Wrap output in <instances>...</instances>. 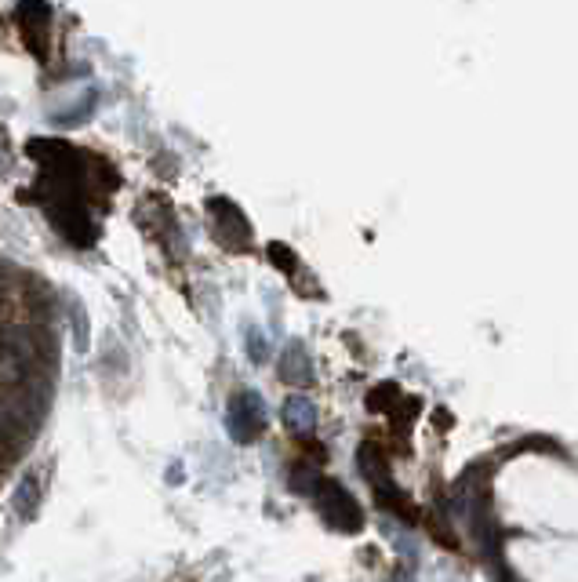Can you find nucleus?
Returning <instances> with one entry per match:
<instances>
[{
  "instance_id": "nucleus-1",
  "label": "nucleus",
  "mask_w": 578,
  "mask_h": 582,
  "mask_svg": "<svg viewBox=\"0 0 578 582\" xmlns=\"http://www.w3.org/2000/svg\"><path fill=\"white\" fill-rule=\"evenodd\" d=\"M44 211H48V219L55 222V230H59L70 244H77V248H88V244H95V237H99L95 219L88 215L84 197H62V201H48L44 204Z\"/></svg>"
},
{
  "instance_id": "nucleus-2",
  "label": "nucleus",
  "mask_w": 578,
  "mask_h": 582,
  "mask_svg": "<svg viewBox=\"0 0 578 582\" xmlns=\"http://www.w3.org/2000/svg\"><path fill=\"white\" fill-rule=\"evenodd\" d=\"M313 499H317L320 517H324L331 528H339V532H360V528H364V513H360L357 499H353L339 481H324V477H320Z\"/></svg>"
},
{
  "instance_id": "nucleus-3",
  "label": "nucleus",
  "mask_w": 578,
  "mask_h": 582,
  "mask_svg": "<svg viewBox=\"0 0 578 582\" xmlns=\"http://www.w3.org/2000/svg\"><path fill=\"white\" fill-rule=\"evenodd\" d=\"M226 426H230L233 441L251 444L255 437H262L266 430V404L255 390H240L226 404Z\"/></svg>"
},
{
  "instance_id": "nucleus-4",
  "label": "nucleus",
  "mask_w": 578,
  "mask_h": 582,
  "mask_svg": "<svg viewBox=\"0 0 578 582\" xmlns=\"http://www.w3.org/2000/svg\"><path fill=\"white\" fill-rule=\"evenodd\" d=\"M208 211H211V219H215V226H219L215 237H219L226 248L230 251H248L251 248V222H248V215H244V211L230 201V197H211Z\"/></svg>"
},
{
  "instance_id": "nucleus-5",
  "label": "nucleus",
  "mask_w": 578,
  "mask_h": 582,
  "mask_svg": "<svg viewBox=\"0 0 578 582\" xmlns=\"http://www.w3.org/2000/svg\"><path fill=\"white\" fill-rule=\"evenodd\" d=\"M15 22H19L26 48H30L37 59H44V55H48V22H51L48 4H40V0H26V4L15 8Z\"/></svg>"
},
{
  "instance_id": "nucleus-6",
  "label": "nucleus",
  "mask_w": 578,
  "mask_h": 582,
  "mask_svg": "<svg viewBox=\"0 0 578 582\" xmlns=\"http://www.w3.org/2000/svg\"><path fill=\"white\" fill-rule=\"evenodd\" d=\"M40 502H44V477H40V470H30L19 481V492H15V499H11V506H15V517H19V521H33V517H37V510H40Z\"/></svg>"
},
{
  "instance_id": "nucleus-7",
  "label": "nucleus",
  "mask_w": 578,
  "mask_h": 582,
  "mask_svg": "<svg viewBox=\"0 0 578 582\" xmlns=\"http://www.w3.org/2000/svg\"><path fill=\"white\" fill-rule=\"evenodd\" d=\"M280 379L291 382V386H306L313 379V361L302 342H291L288 350L280 353Z\"/></svg>"
},
{
  "instance_id": "nucleus-8",
  "label": "nucleus",
  "mask_w": 578,
  "mask_h": 582,
  "mask_svg": "<svg viewBox=\"0 0 578 582\" xmlns=\"http://www.w3.org/2000/svg\"><path fill=\"white\" fill-rule=\"evenodd\" d=\"M284 426H288L291 433H299V437H309L313 426H317V408H313V401L302 397V393L288 397V401H284Z\"/></svg>"
},
{
  "instance_id": "nucleus-9",
  "label": "nucleus",
  "mask_w": 578,
  "mask_h": 582,
  "mask_svg": "<svg viewBox=\"0 0 578 582\" xmlns=\"http://www.w3.org/2000/svg\"><path fill=\"white\" fill-rule=\"evenodd\" d=\"M22 437H30V430L22 426L19 419H15V412H11V404L0 397V455L15 452L22 444Z\"/></svg>"
},
{
  "instance_id": "nucleus-10",
  "label": "nucleus",
  "mask_w": 578,
  "mask_h": 582,
  "mask_svg": "<svg viewBox=\"0 0 578 582\" xmlns=\"http://www.w3.org/2000/svg\"><path fill=\"white\" fill-rule=\"evenodd\" d=\"M288 484H291V492H295V495H313V492H317V484H320V473L309 470L306 462H302V466H295V470H291Z\"/></svg>"
},
{
  "instance_id": "nucleus-11",
  "label": "nucleus",
  "mask_w": 578,
  "mask_h": 582,
  "mask_svg": "<svg viewBox=\"0 0 578 582\" xmlns=\"http://www.w3.org/2000/svg\"><path fill=\"white\" fill-rule=\"evenodd\" d=\"M70 324H73V339H77V350L84 353L91 346V324H88V313H84V306H80V302H73V306H70Z\"/></svg>"
},
{
  "instance_id": "nucleus-12",
  "label": "nucleus",
  "mask_w": 578,
  "mask_h": 582,
  "mask_svg": "<svg viewBox=\"0 0 578 582\" xmlns=\"http://www.w3.org/2000/svg\"><path fill=\"white\" fill-rule=\"evenodd\" d=\"M270 259H273V266H277V270H284V273H295V270H299V259H295V251H291L288 244H277V241H273L270 244Z\"/></svg>"
},
{
  "instance_id": "nucleus-13",
  "label": "nucleus",
  "mask_w": 578,
  "mask_h": 582,
  "mask_svg": "<svg viewBox=\"0 0 578 582\" xmlns=\"http://www.w3.org/2000/svg\"><path fill=\"white\" fill-rule=\"evenodd\" d=\"M244 339H248V357L255 364H262L266 357H270V350H266V339H262L259 328H248V335H244Z\"/></svg>"
},
{
  "instance_id": "nucleus-14",
  "label": "nucleus",
  "mask_w": 578,
  "mask_h": 582,
  "mask_svg": "<svg viewBox=\"0 0 578 582\" xmlns=\"http://www.w3.org/2000/svg\"><path fill=\"white\" fill-rule=\"evenodd\" d=\"M8 171V150H4V142H0V175Z\"/></svg>"
}]
</instances>
